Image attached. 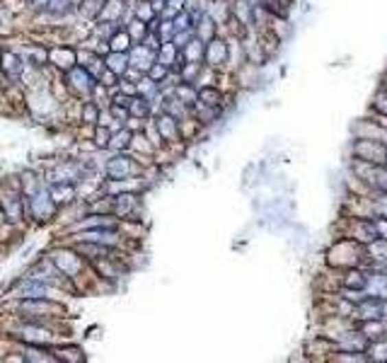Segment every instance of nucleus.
I'll return each mask as SVG.
<instances>
[{
	"mask_svg": "<svg viewBox=\"0 0 387 363\" xmlns=\"http://www.w3.org/2000/svg\"><path fill=\"white\" fill-rule=\"evenodd\" d=\"M133 131L126 126H119L117 131H112V141H109V150L112 153H121V150H131Z\"/></svg>",
	"mask_w": 387,
	"mask_h": 363,
	"instance_id": "obj_27",
	"label": "nucleus"
},
{
	"mask_svg": "<svg viewBox=\"0 0 387 363\" xmlns=\"http://www.w3.org/2000/svg\"><path fill=\"white\" fill-rule=\"evenodd\" d=\"M78 63H80V66L85 68V71L90 73V75L95 78L97 82H99L102 73L107 71V63H104V56H102V54L90 51V49H85V51H78Z\"/></svg>",
	"mask_w": 387,
	"mask_h": 363,
	"instance_id": "obj_17",
	"label": "nucleus"
},
{
	"mask_svg": "<svg viewBox=\"0 0 387 363\" xmlns=\"http://www.w3.org/2000/svg\"><path fill=\"white\" fill-rule=\"evenodd\" d=\"M194 36H196V32H194V30H182V32H174L172 41H174V44H177V49H179V51H182V49L187 47L189 41L194 39Z\"/></svg>",
	"mask_w": 387,
	"mask_h": 363,
	"instance_id": "obj_44",
	"label": "nucleus"
},
{
	"mask_svg": "<svg viewBox=\"0 0 387 363\" xmlns=\"http://www.w3.org/2000/svg\"><path fill=\"white\" fill-rule=\"evenodd\" d=\"M368 361L371 363H387V337L371 342V347H368Z\"/></svg>",
	"mask_w": 387,
	"mask_h": 363,
	"instance_id": "obj_38",
	"label": "nucleus"
},
{
	"mask_svg": "<svg viewBox=\"0 0 387 363\" xmlns=\"http://www.w3.org/2000/svg\"><path fill=\"white\" fill-rule=\"evenodd\" d=\"M49 63H54L61 71H71L73 66H78V51L71 47H54L49 51Z\"/></svg>",
	"mask_w": 387,
	"mask_h": 363,
	"instance_id": "obj_21",
	"label": "nucleus"
},
{
	"mask_svg": "<svg viewBox=\"0 0 387 363\" xmlns=\"http://www.w3.org/2000/svg\"><path fill=\"white\" fill-rule=\"evenodd\" d=\"M336 231H339V235L351 237L353 242H358L363 247L380 237L375 218H368V215H342L339 223H336Z\"/></svg>",
	"mask_w": 387,
	"mask_h": 363,
	"instance_id": "obj_2",
	"label": "nucleus"
},
{
	"mask_svg": "<svg viewBox=\"0 0 387 363\" xmlns=\"http://www.w3.org/2000/svg\"><path fill=\"white\" fill-rule=\"evenodd\" d=\"M334 342V353L336 351H349V353H368V347H371V339L366 337V334L358 329V325H353V327L344 329L342 334L336 339H331Z\"/></svg>",
	"mask_w": 387,
	"mask_h": 363,
	"instance_id": "obj_11",
	"label": "nucleus"
},
{
	"mask_svg": "<svg viewBox=\"0 0 387 363\" xmlns=\"http://www.w3.org/2000/svg\"><path fill=\"white\" fill-rule=\"evenodd\" d=\"M172 93H174V97H177L179 102L187 104L189 109H191L194 104L199 102V85H194V82H184V80H179L177 85L172 87Z\"/></svg>",
	"mask_w": 387,
	"mask_h": 363,
	"instance_id": "obj_26",
	"label": "nucleus"
},
{
	"mask_svg": "<svg viewBox=\"0 0 387 363\" xmlns=\"http://www.w3.org/2000/svg\"><path fill=\"white\" fill-rule=\"evenodd\" d=\"M206 71V63H196V61H184V66L179 68V80L184 82H194V85H199L201 75Z\"/></svg>",
	"mask_w": 387,
	"mask_h": 363,
	"instance_id": "obj_31",
	"label": "nucleus"
},
{
	"mask_svg": "<svg viewBox=\"0 0 387 363\" xmlns=\"http://www.w3.org/2000/svg\"><path fill=\"white\" fill-rule=\"evenodd\" d=\"M366 286H368V266L358 264V266H351V269L339 271V288L366 293Z\"/></svg>",
	"mask_w": 387,
	"mask_h": 363,
	"instance_id": "obj_15",
	"label": "nucleus"
},
{
	"mask_svg": "<svg viewBox=\"0 0 387 363\" xmlns=\"http://www.w3.org/2000/svg\"><path fill=\"white\" fill-rule=\"evenodd\" d=\"M17 315H22L27 323H41L46 325L54 317L63 315V305L56 303L51 296L44 298H20V305H17Z\"/></svg>",
	"mask_w": 387,
	"mask_h": 363,
	"instance_id": "obj_3",
	"label": "nucleus"
},
{
	"mask_svg": "<svg viewBox=\"0 0 387 363\" xmlns=\"http://www.w3.org/2000/svg\"><path fill=\"white\" fill-rule=\"evenodd\" d=\"M0 68L5 71V75L10 78V80H20V78L25 75L27 61H25V56H20V54H15V51H3V56H0Z\"/></svg>",
	"mask_w": 387,
	"mask_h": 363,
	"instance_id": "obj_19",
	"label": "nucleus"
},
{
	"mask_svg": "<svg viewBox=\"0 0 387 363\" xmlns=\"http://www.w3.org/2000/svg\"><path fill=\"white\" fill-rule=\"evenodd\" d=\"M49 187V191H51L54 201H56L58 206H66V204H73L78 196V185L75 182H54V185H46Z\"/></svg>",
	"mask_w": 387,
	"mask_h": 363,
	"instance_id": "obj_23",
	"label": "nucleus"
},
{
	"mask_svg": "<svg viewBox=\"0 0 387 363\" xmlns=\"http://www.w3.org/2000/svg\"><path fill=\"white\" fill-rule=\"evenodd\" d=\"M347 158L363 160V163H385L387 160V141L358 139V136H351L349 148H347Z\"/></svg>",
	"mask_w": 387,
	"mask_h": 363,
	"instance_id": "obj_5",
	"label": "nucleus"
},
{
	"mask_svg": "<svg viewBox=\"0 0 387 363\" xmlns=\"http://www.w3.org/2000/svg\"><path fill=\"white\" fill-rule=\"evenodd\" d=\"M51 351H54V356H56V361H73V363L85 361L80 347H56V349H51Z\"/></svg>",
	"mask_w": 387,
	"mask_h": 363,
	"instance_id": "obj_40",
	"label": "nucleus"
},
{
	"mask_svg": "<svg viewBox=\"0 0 387 363\" xmlns=\"http://www.w3.org/2000/svg\"><path fill=\"white\" fill-rule=\"evenodd\" d=\"M99 117H102V109L99 104L92 102V99H85L80 107V121L82 124H90V126H97L99 124Z\"/></svg>",
	"mask_w": 387,
	"mask_h": 363,
	"instance_id": "obj_35",
	"label": "nucleus"
},
{
	"mask_svg": "<svg viewBox=\"0 0 387 363\" xmlns=\"http://www.w3.org/2000/svg\"><path fill=\"white\" fill-rule=\"evenodd\" d=\"M126 32H128V36H131V41L133 44H141L143 39H145V34H148V22H143V20H138V17H131V20L126 22Z\"/></svg>",
	"mask_w": 387,
	"mask_h": 363,
	"instance_id": "obj_36",
	"label": "nucleus"
},
{
	"mask_svg": "<svg viewBox=\"0 0 387 363\" xmlns=\"http://www.w3.org/2000/svg\"><path fill=\"white\" fill-rule=\"evenodd\" d=\"M3 51H5V49H3V47H0V56H3Z\"/></svg>",
	"mask_w": 387,
	"mask_h": 363,
	"instance_id": "obj_46",
	"label": "nucleus"
},
{
	"mask_svg": "<svg viewBox=\"0 0 387 363\" xmlns=\"http://www.w3.org/2000/svg\"><path fill=\"white\" fill-rule=\"evenodd\" d=\"M153 124L155 128H158L160 139H163L165 145H179L182 143V124H179V119H174L172 114L167 112H158L153 117Z\"/></svg>",
	"mask_w": 387,
	"mask_h": 363,
	"instance_id": "obj_12",
	"label": "nucleus"
},
{
	"mask_svg": "<svg viewBox=\"0 0 387 363\" xmlns=\"http://www.w3.org/2000/svg\"><path fill=\"white\" fill-rule=\"evenodd\" d=\"M128 114L133 119H143V121H148L150 117L155 114V104L150 99H145L143 95H133L131 104H128Z\"/></svg>",
	"mask_w": 387,
	"mask_h": 363,
	"instance_id": "obj_25",
	"label": "nucleus"
},
{
	"mask_svg": "<svg viewBox=\"0 0 387 363\" xmlns=\"http://www.w3.org/2000/svg\"><path fill=\"white\" fill-rule=\"evenodd\" d=\"M85 177H87L85 163L66 160V163H58L56 167L46 172V185H54V182H75V185H80Z\"/></svg>",
	"mask_w": 387,
	"mask_h": 363,
	"instance_id": "obj_10",
	"label": "nucleus"
},
{
	"mask_svg": "<svg viewBox=\"0 0 387 363\" xmlns=\"http://www.w3.org/2000/svg\"><path fill=\"white\" fill-rule=\"evenodd\" d=\"M104 63H107L109 71L117 73L119 78L126 75V71L131 68V63H128V54H124V51H107V56H104Z\"/></svg>",
	"mask_w": 387,
	"mask_h": 363,
	"instance_id": "obj_28",
	"label": "nucleus"
},
{
	"mask_svg": "<svg viewBox=\"0 0 387 363\" xmlns=\"http://www.w3.org/2000/svg\"><path fill=\"white\" fill-rule=\"evenodd\" d=\"M182 10H187V0H167L160 12V20H174Z\"/></svg>",
	"mask_w": 387,
	"mask_h": 363,
	"instance_id": "obj_41",
	"label": "nucleus"
},
{
	"mask_svg": "<svg viewBox=\"0 0 387 363\" xmlns=\"http://www.w3.org/2000/svg\"><path fill=\"white\" fill-rule=\"evenodd\" d=\"M54 259V264L61 269L63 277H68L73 281V279H78L82 274V269H85V257L80 255V252L75 250V247H63V250H54L51 255H49Z\"/></svg>",
	"mask_w": 387,
	"mask_h": 363,
	"instance_id": "obj_9",
	"label": "nucleus"
},
{
	"mask_svg": "<svg viewBox=\"0 0 387 363\" xmlns=\"http://www.w3.org/2000/svg\"><path fill=\"white\" fill-rule=\"evenodd\" d=\"M257 3H259L274 20H281V22L290 20V12H293V5H296V0H257Z\"/></svg>",
	"mask_w": 387,
	"mask_h": 363,
	"instance_id": "obj_20",
	"label": "nucleus"
},
{
	"mask_svg": "<svg viewBox=\"0 0 387 363\" xmlns=\"http://www.w3.org/2000/svg\"><path fill=\"white\" fill-rule=\"evenodd\" d=\"M104 172L109 179H138L143 177V165L136 155H128L126 150L114 153L104 165Z\"/></svg>",
	"mask_w": 387,
	"mask_h": 363,
	"instance_id": "obj_7",
	"label": "nucleus"
},
{
	"mask_svg": "<svg viewBox=\"0 0 387 363\" xmlns=\"http://www.w3.org/2000/svg\"><path fill=\"white\" fill-rule=\"evenodd\" d=\"M131 47H133V41H131V36H128L126 27H119V30L107 39V49H109V51H124V54H128V51H131Z\"/></svg>",
	"mask_w": 387,
	"mask_h": 363,
	"instance_id": "obj_29",
	"label": "nucleus"
},
{
	"mask_svg": "<svg viewBox=\"0 0 387 363\" xmlns=\"http://www.w3.org/2000/svg\"><path fill=\"white\" fill-rule=\"evenodd\" d=\"M351 136H358V139H380L387 141V128L380 124V119L373 117V114H366V117L356 119L351 124Z\"/></svg>",
	"mask_w": 387,
	"mask_h": 363,
	"instance_id": "obj_14",
	"label": "nucleus"
},
{
	"mask_svg": "<svg viewBox=\"0 0 387 363\" xmlns=\"http://www.w3.org/2000/svg\"><path fill=\"white\" fill-rule=\"evenodd\" d=\"M51 291H54L51 283H46L34 277H27L17 283V296L20 298H44V296H51Z\"/></svg>",
	"mask_w": 387,
	"mask_h": 363,
	"instance_id": "obj_16",
	"label": "nucleus"
},
{
	"mask_svg": "<svg viewBox=\"0 0 387 363\" xmlns=\"http://www.w3.org/2000/svg\"><path fill=\"white\" fill-rule=\"evenodd\" d=\"M385 163H387V160H385Z\"/></svg>",
	"mask_w": 387,
	"mask_h": 363,
	"instance_id": "obj_47",
	"label": "nucleus"
},
{
	"mask_svg": "<svg viewBox=\"0 0 387 363\" xmlns=\"http://www.w3.org/2000/svg\"><path fill=\"white\" fill-rule=\"evenodd\" d=\"M73 10V0H49L44 5V15H51V17H63Z\"/></svg>",
	"mask_w": 387,
	"mask_h": 363,
	"instance_id": "obj_39",
	"label": "nucleus"
},
{
	"mask_svg": "<svg viewBox=\"0 0 387 363\" xmlns=\"http://www.w3.org/2000/svg\"><path fill=\"white\" fill-rule=\"evenodd\" d=\"M104 3H107V0H80L78 12H80V17H85V20H97L99 12H102Z\"/></svg>",
	"mask_w": 387,
	"mask_h": 363,
	"instance_id": "obj_37",
	"label": "nucleus"
},
{
	"mask_svg": "<svg viewBox=\"0 0 387 363\" xmlns=\"http://www.w3.org/2000/svg\"><path fill=\"white\" fill-rule=\"evenodd\" d=\"M112 213L119 220H128V223H138L143 215V199L136 189H124L112 194Z\"/></svg>",
	"mask_w": 387,
	"mask_h": 363,
	"instance_id": "obj_6",
	"label": "nucleus"
},
{
	"mask_svg": "<svg viewBox=\"0 0 387 363\" xmlns=\"http://www.w3.org/2000/svg\"><path fill=\"white\" fill-rule=\"evenodd\" d=\"M184 54V61H196V63H204V54H206V41H201L199 36H194L189 41L187 47L182 49Z\"/></svg>",
	"mask_w": 387,
	"mask_h": 363,
	"instance_id": "obj_33",
	"label": "nucleus"
},
{
	"mask_svg": "<svg viewBox=\"0 0 387 363\" xmlns=\"http://www.w3.org/2000/svg\"><path fill=\"white\" fill-rule=\"evenodd\" d=\"M133 5H131V10H133V17H138V20H143V22H153L155 17H160L158 12H155V8H153V3L150 0H131Z\"/></svg>",
	"mask_w": 387,
	"mask_h": 363,
	"instance_id": "obj_34",
	"label": "nucleus"
},
{
	"mask_svg": "<svg viewBox=\"0 0 387 363\" xmlns=\"http://www.w3.org/2000/svg\"><path fill=\"white\" fill-rule=\"evenodd\" d=\"M199 102L206 107H225V93L223 87L215 82H204L199 85Z\"/></svg>",
	"mask_w": 387,
	"mask_h": 363,
	"instance_id": "obj_22",
	"label": "nucleus"
},
{
	"mask_svg": "<svg viewBox=\"0 0 387 363\" xmlns=\"http://www.w3.org/2000/svg\"><path fill=\"white\" fill-rule=\"evenodd\" d=\"M169 73H172V71H169V68L165 66V63L155 61L153 66L148 68V73H145V75H148V78H153L155 82H160V85H163V82H165V80H167V78H169Z\"/></svg>",
	"mask_w": 387,
	"mask_h": 363,
	"instance_id": "obj_43",
	"label": "nucleus"
},
{
	"mask_svg": "<svg viewBox=\"0 0 387 363\" xmlns=\"http://www.w3.org/2000/svg\"><path fill=\"white\" fill-rule=\"evenodd\" d=\"M368 296H377L387 301V271L385 269H368Z\"/></svg>",
	"mask_w": 387,
	"mask_h": 363,
	"instance_id": "obj_24",
	"label": "nucleus"
},
{
	"mask_svg": "<svg viewBox=\"0 0 387 363\" xmlns=\"http://www.w3.org/2000/svg\"><path fill=\"white\" fill-rule=\"evenodd\" d=\"M8 85H10V78H8L5 71L0 68V93H3V90H8Z\"/></svg>",
	"mask_w": 387,
	"mask_h": 363,
	"instance_id": "obj_45",
	"label": "nucleus"
},
{
	"mask_svg": "<svg viewBox=\"0 0 387 363\" xmlns=\"http://www.w3.org/2000/svg\"><path fill=\"white\" fill-rule=\"evenodd\" d=\"M66 80H68V87H71L73 93H75L78 97H85V99L92 97V93H95V87H97V80L80 66V63L73 66L71 71H66Z\"/></svg>",
	"mask_w": 387,
	"mask_h": 363,
	"instance_id": "obj_13",
	"label": "nucleus"
},
{
	"mask_svg": "<svg viewBox=\"0 0 387 363\" xmlns=\"http://www.w3.org/2000/svg\"><path fill=\"white\" fill-rule=\"evenodd\" d=\"M206 68L215 73H225L230 66V36L228 34H215L211 41H206V54H204Z\"/></svg>",
	"mask_w": 387,
	"mask_h": 363,
	"instance_id": "obj_8",
	"label": "nucleus"
},
{
	"mask_svg": "<svg viewBox=\"0 0 387 363\" xmlns=\"http://www.w3.org/2000/svg\"><path fill=\"white\" fill-rule=\"evenodd\" d=\"M109 141H112V128L107 124H97L95 126V145L97 148H109Z\"/></svg>",
	"mask_w": 387,
	"mask_h": 363,
	"instance_id": "obj_42",
	"label": "nucleus"
},
{
	"mask_svg": "<svg viewBox=\"0 0 387 363\" xmlns=\"http://www.w3.org/2000/svg\"><path fill=\"white\" fill-rule=\"evenodd\" d=\"M322 264L336 271L363 264V245L353 242L351 237L336 235L334 240L325 247V252H322Z\"/></svg>",
	"mask_w": 387,
	"mask_h": 363,
	"instance_id": "obj_1",
	"label": "nucleus"
},
{
	"mask_svg": "<svg viewBox=\"0 0 387 363\" xmlns=\"http://www.w3.org/2000/svg\"><path fill=\"white\" fill-rule=\"evenodd\" d=\"M368 114L373 117H387V87L377 85V90L373 93L371 102H368Z\"/></svg>",
	"mask_w": 387,
	"mask_h": 363,
	"instance_id": "obj_30",
	"label": "nucleus"
},
{
	"mask_svg": "<svg viewBox=\"0 0 387 363\" xmlns=\"http://www.w3.org/2000/svg\"><path fill=\"white\" fill-rule=\"evenodd\" d=\"M128 63H131V68H136V71L148 73V68L155 63V51H150L145 44H133L131 51H128Z\"/></svg>",
	"mask_w": 387,
	"mask_h": 363,
	"instance_id": "obj_18",
	"label": "nucleus"
},
{
	"mask_svg": "<svg viewBox=\"0 0 387 363\" xmlns=\"http://www.w3.org/2000/svg\"><path fill=\"white\" fill-rule=\"evenodd\" d=\"M220 32H223V30H220V25L209 15V12H206L204 20L196 25V36H199L201 41H211L215 34H220Z\"/></svg>",
	"mask_w": 387,
	"mask_h": 363,
	"instance_id": "obj_32",
	"label": "nucleus"
},
{
	"mask_svg": "<svg viewBox=\"0 0 387 363\" xmlns=\"http://www.w3.org/2000/svg\"><path fill=\"white\" fill-rule=\"evenodd\" d=\"M58 209L61 206L54 201L49 187H41L39 191H34L32 196H25V215L27 218H34L36 223H49L51 218H56Z\"/></svg>",
	"mask_w": 387,
	"mask_h": 363,
	"instance_id": "obj_4",
	"label": "nucleus"
}]
</instances>
